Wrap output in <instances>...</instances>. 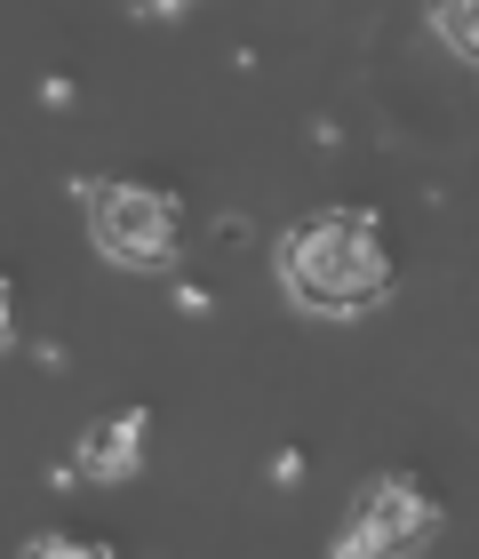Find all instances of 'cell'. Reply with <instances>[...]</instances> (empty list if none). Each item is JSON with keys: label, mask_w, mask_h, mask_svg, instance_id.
Wrapping results in <instances>:
<instances>
[{"label": "cell", "mask_w": 479, "mask_h": 559, "mask_svg": "<svg viewBox=\"0 0 479 559\" xmlns=\"http://www.w3.org/2000/svg\"><path fill=\"white\" fill-rule=\"evenodd\" d=\"M272 264H280L288 304L320 320H360L392 296V248L368 209H320L304 224H288Z\"/></svg>", "instance_id": "obj_1"}, {"label": "cell", "mask_w": 479, "mask_h": 559, "mask_svg": "<svg viewBox=\"0 0 479 559\" xmlns=\"http://www.w3.org/2000/svg\"><path fill=\"white\" fill-rule=\"evenodd\" d=\"M88 200V240L96 257L129 264V272H160L176 264V200L153 185H81Z\"/></svg>", "instance_id": "obj_2"}, {"label": "cell", "mask_w": 479, "mask_h": 559, "mask_svg": "<svg viewBox=\"0 0 479 559\" xmlns=\"http://www.w3.org/2000/svg\"><path fill=\"white\" fill-rule=\"evenodd\" d=\"M423 536H440V503L423 496V479L392 472V479H368L351 496V520L336 527V559H384V551H408Z\"/></svg>", "instance_id": "obj_3"}, {"label": "cell", "mask_w": 479, "mask_h": 559, "mask_svg": "<svg viewBox=\"0 0 479 559\" xmlns=\"http://www.w3.org/2000/svg\"><path fill=\"white\" fill-rule=\"evenodd\" d=\"M144 408H120V416H96L81 431V448H72V472L96 479V488H120V479H136L144 472Z\"/></svg>", "instance_id": "obj_4"}, {"label": "cell", "mask_w": 479, "mask_h": 559, "mask_svg": "<svg viewBox=\"0 0 479 559\" xmlns=\"http://www.w3.org/2000/svg\"><path fill=\"white\" fill-rule=\"evenodd\" d=\"M423 24H432L464 64H479V0H423Z\"/></svg>", "instance_id": "obj_5"}, {"label": "cell", "mask_w": 479, "mask_h": 559, "mask_svg": "<svg viewBox=\"0 0 479 559\" xmlns=\"http://www.w3.org/2000/svg\"><path fill=\"white\" fill-rule=\"evenodd\" d=\"M24 551H40V559H96L105 544H81V536H33Z\"/></svg>", "instance_id": "obj_6"}, {"label": "cell", "mask_w": 479, "mask_h": 559, "mask_svg": "<svg viewBox=\"0 0 479 559\" xmlns=\"http://www.w3.org/2000/svg\"><path fill=\"white\" fill-rule=\"evenodd\" d=\"M176 312H192V320H208V312H216V296H208V288H176Z\"/></svg>", "instance_id": "obj_7"}, {"label": "cell", "mask_w": 479, "mask_h": 559, "mask_svg": "<svg viewBox=\"0 0 479 559\" xmlns=\"http://www.w3.org/2000/svg\"><path fill=\"white\" fill-rule=\"evenodd\" d=\"M9 328H16V320H9V288H0V344H9Z\"/></svg>", "instance_id": "obj_8"}, {"label": "cell", "mask_w": 479, "mask_h": 559, "mask_svg": "<svg viewBox=\"0 0 479 559\" xmlns=\"http://www.w3.org/2000/svg\"><path fill=\"white\" fill-rule=\"evenodd\" d=\"M136 9H153V16H168V9H184V0H136Z\"/></svg>", "instance_id": "obj_9"}]
</instances>
